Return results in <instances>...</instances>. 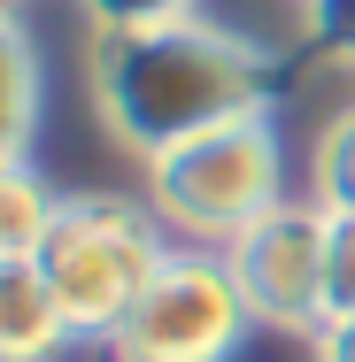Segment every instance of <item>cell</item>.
Returning <instances> with one entry per match:
<instances>
[{
  "mask_svg": "<svg viewBox=\"0 0 355 362\" xmlns=\"http://www.w3.org/2000/svg\"><path fill=\"white\" fill-rule=\"evenodd\" d=\"M55 209L62 201L31 177V162H0V255H39Z\"/></svg>",
  "mask_w": 355,
  "mask_h": 362,
  "instance_id": "obj_8",
  "label": "cell"
},
{
  "mask_svg": "<svg viewBox=\"0 0 355 362\" xmlns=\"http://www.w3.org/2000/svg\"><path fill=\"white\" fill-rule=\"evenodd\" d=\"M85 8L101 23V39H116V31H162V23L193 16V0H85Z\"/></svg>",
  "mask_w": 355,
  "mask_h": 362,
  "instance_id": "obj_11",
  "label": "cell"
},
{
  "mask_svg": "<svg viewBox=\"0 0 355 362\" xmlns=\"http://www.w3.org/2000/svg\"><path fill=\"white\" fill-rule=\"evenodd\" d=\"M93 93H101L108 132L154 162V154L201 139L216 124L263 116L271 62L247 39L186 16V23H162V31H116V39H101Z\"/></svg>",
  "mask_w": 355,
  "mask_h": 362,
  "instance_id": "obj_1",
  "label": "cell"
},
{
  "mask_svg": "<svg viewBox=\"0 0 355 362\" xmlns=\"http://www.w3.org/2000/svg\"><path fill=\"white\" fill-rule=\"evenodd\" d=\"M77 339L31 255H0V362H55Z\"/></svg>",
  "mask_w": 355,
  "mask_h": 362,
  "instance_id": "obj_6",
  "label": "cell"
},
{
  "mask_svg": "<svg viewBox=\"0 0 355 362\" xmlns=\"http://www.w3.org/2000/svg\"><path fill=\"white\" fill-rule=\"evenodd\" d=\"M224 270L255 324L325 332V209H263L240 239H224Z\"/></svg>",
  "mask_w": 355,
  "mask_h": 362,
  "instance_id": "obj_5",
  "label": "cell"
},
{
  "mask_svg": "<svg viewBox=\"0 0 355 362\" xmlns=\"http://www.w3.org/2000/svg\"><path fill=\"white\" fill-rule=\"evenodd\" d=\"M154 177V216L193 239H240L263 209H278V132L263 116L216 124L201 139L170 146L147 162Z\"/></svg>",
  "mask_w": 355,
  "mask_h": 362,
  "instance_id": "obj_3",
  "label": "cell"
},
{
  "mask_svg": "<svg viewBox=\"0 0 355 362\" xmlns=\"http://www.w3.org/2000/svg\"><path fill=\"white\" fill-rule=\"evenodd\" d=\"M355 316V216L325 209V324Z\"/></svg>",
  "mask_w": 355,
  "mask_h": 362,
  "instance_id": "obj_10",
  "label": "cell"
},
{
  "mask_svg": "<svg viewBox=\"0 0 355 362\" xmlns=\"http://www.w3.org/2000/svg\"><path fill=\"white\" fill-rule=\"evenodd\" d=\"M317 362H355V316H340V324L317 332Z\"/></svg>",
  "mask_w": 355,
  "mask_h": 362,
  "instance_id": "obj_12",
  "label": "cell"
},
{
  "mask_svg": "<svg viewBox=\"0 0 355 362\" xmlns=\"http://www.w3.org/2000/svg\"><path fill=\"white\" fill-rule=\"evenodd\" d=\"M39 124V54L16 16H0V162H23Z\"/></svg>",
  "mask_w": 355,
  "mask_h": 362,
  "instance_id": "obj_7",
  "label": "cell"
},
{
  "mask_svg": "<svg viewBox=\"0 0 355 362\" xmlns=\"http://www.w3.org/2000/svg\"><path fill=\"white\" fill-rule=\"evenodd\" d=\"M247 300L232 286V270L209 255H170L154 270V286L132 300V316L108 332L116 362H224L247 332Z\"/></svg>",
  "mask_w": 355,
  "mask_h": 362,
  "instance_id": "obj_4",
  "label": "cell"
},
{
  "mask_svg": "<svg viewBox=\"0 0 355 362\" xmlns=\"http://www.w3.org/2000/svg\"><path fill=\"white\" fill-rule=\"evenodd\" d=\"M317 209H332V216H355V108L340 124H325V139H317Z\"/></svg>",
  "mask_w": 355,
  "mask_h": 362,
  "instance_id": "obj_9",
  "label": "cell"
},
{
  "mask_svg": "<svg viewBox=\"0 0 355 362\" xmlns=\"http://www.w3.org/2000/svg\"><path fill=\"white\" fill-rule=\"evenodd\" d=\"M31 262L55 286L62 316L77 324V339L85 332L108 339L170 255H162V239H154V223L140 209H124V201H62Z\"/></svg>",
  "mask_w": 355,
  "mask_h": 362,
  "instance_id": "obj_2",
  "label": "cell"
}]
</instances>
